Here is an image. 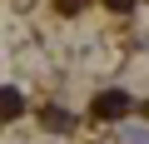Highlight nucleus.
<instances>
[{
  "label": "nucleus",
  "mask_w": 149,
  "mask_h": 144,
  "mask_svg": "<svg viewBox=\"0 0 149 144\" xmlns=\"http://www.w3.org/2000/svg\"><path fill=\"white\" fill-rule=\"evenodd\" d=\"M10 114H20V95L15 90H0V119H10Z\"/></svg>",
  "instance_id": "nucleus-1"
},
{
  "label": "nucleus",
  "mask_w": 149,
  "mask_h": 144,
  "mask_svg": "<svg viewBox=\"0 0 149 144\" xmlns=\"http://www.w3.org/2000/svg\"><path fill=\"white\" fill-rule=\"evenodd\" d=\"M95 109H100V114H124V99H119V95H109V99H100Z\"/></svg>",
  "instance_id": "nucleus-2"
}]
</instances>
